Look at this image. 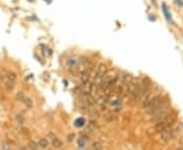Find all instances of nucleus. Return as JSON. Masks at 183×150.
I'll use <instances>...</instances> for the list:
<instances>
[{"label": "nucleus", "mask_w": 183, "mask_h": 150, "mask_svg": "<svg viewBox=\"0 0 183 150\" xmlns=\"http://www.w3.org/2000/svg\"><path fill=\"white\" fill-rule=\"evenodd\" d=\"M165 108L164 104V98L161 95H155L151 98V100L148 102V104L144 106V109L146 110L148 114H154L155 112H157L158 110L163 109Z\"/></svg>", "instance_id": "f257e3e1"}, {"label": "nucleus", "mask_w": 183, "mask_h": 150, "mask_svg": "<svg viewBox=\"0 0 183 150\" xmlns=\"http://www.w3.org/2000/svg\"><path fill=\"white\" fill-rule=\"evenodd\" d=\"M168 117H169V114H168V112L166 111L165 108H163V109L158 110L157 112H155L154 114H152L151 122L157 124V123H160V122H162V121L166 120Z\"/></svg>", "instance_id": "f03ea898"}, {"label": "nucleus", "mask_w": 183, "mask_h": 150, "mask_svg": "<svg viewBox=\"0 0 183 150\" xmlns=\"http://www.w3.org/2000/svg\"><path fill=\"white\" fill-rule=\"evenodd\" d=\"M174 122H175L174 117H170L169 116L166 120L162 121V122H160V123H157V124L155 125V130L157 132H159V133H161V132L164 131L165 129L171 127L172 125L174 124Z\"/></svg>", "instance_id": "7ed1b4c3"}, {"label": "nucleus", "mask_w": 183, "mask_h": 150, "mask_svg": "<svg viewBox=\"0 0 183 150\" xmlns=\"http://www.w3.org/2000/svg\"><path fill=\"white\" fill-rule=\"evenodd\" d=\"M161 140H162L163 143H168L169 141H171L174 137V134H175V131L172 129L171 127L165 129L164 131L161 132Z\"/></svg>", "instance_id": "20e7f679"}, {"label": "nucleus", "mask_w": 183, "mask_h": 150, "mask_svg": "<svg viewBox=\"0 0 183 150\" xmlns=\"http://www.w3.org/2000/svg\"><path fill=\"white\" fill-rule=\"evenodd\" d=\"M108 72V68L105 64H100L99 67L97 68V71H96V79H100L102 80V78L105 76Z\"/></svg>", "instance_id": "39448f33"}, {"label": "nucleus", "mask_w": 183, "mask_h": 150, "mask_svg": "<svg viewBox=\"0 0 183 150\" xmlns=\"http://www.w3.org/2000/svg\"><path fill=\"white\" fill-rule=\"evenodd\" d=\"M93 83H91L90 81H86L84 82V84L81 86V93H85V94H91L92 90H93Z\"/></svg>", "instance_id": "423d86ee"}, {"label": "nucleus", "mask_w": 183, "mask_h": 150, "mask_svg": "<svg viewBox=\"0 0 183 150\" xmlns=\"http://www.w3.org/2000/svg\"><path fill=\"white\" fill-rule=\"evenodd\" d=\"M121 80H122V82L124 83L125 85H127V84H129V83L133 80V76H132L131 74L123 73V75L121 76Z\"/></svg>", "instance_id": "0eeeda50"}, {"label": "nucleus", "mask_w": 183, "mask_h": 150, "mask_svg": "<svg viewBox=\"0 0 183 150\" xmlns=\"http://www.w3.org/2000/svg\"><path fill=\"white\" fill-rule=\"evenodd\" d=\"M63 145L62 141L60 140L59 138H57V137H54L53 139H52V146L55 148H61Z\"/></svg>", "instance_id": "6e6552de"}, {"label": "nucleus", "mask_w": 183, "mask_h": 150, "mask_svg": "<svg viewBox=\"0 0 183 150\" xmlns=\"http://www.w3.org/2000/svg\"><path fill=\"white\" fill-rule=\"evenodd\" d=\"M38 145H39V147H41V148H47L48 147V145H49V141L47 140L46 138H41L39 140V143H38Z\"/></svg>", "instance_id": "1a4fd4ad"}, {"label": "nucleus", "mask_w": 183, "mask_h": 150, "mask_svg": "<svg viewBox=\"0 0 183 150\" xmlns=\"http://www.w3.org/2000/svg\"><path fill=\"white\" fill-rule=\"evenodd\" d=\"M4 86H5V88H6L7 90L11 91V90L14 88V81L8 80V79H7V81H5V82H4Z\"/></svg>", "instance_id": "9d476101"}, {"label": "nucleus", "mask_w": 183, "mask_h": 150, "mask_svg": "<svg viewBox=\"0 0 183 150\" xmlns=\"http://www.w3.org/2000/svg\"><path fill=\"white\" fill-rule=\"evenodd\" d=\"M15 98L16 100H19V102H23L25 98H26V95H25V93H23V91H19V93H16Z\"/></svg>", "instance_id": "9b49d317"}, {"label": "nucleus", "mask_w": 183, "mask_h": 150, "mask_svg": "<svg viewBox=\"0 0 183 150\" xmlns=\"http://www.w3.org/2000/svg\"><path fill=\"white\" fill-rule=\"evenodd\" d=\"M102 148V144L100 143L99 141H95L93 143L91 144V149H97V150H100Z\"/></svg>", "instance_id": "f8f14e48"}, {"label": "nucleus", "mask_w": 183, "mask_h": 150, "mask_svg": "<svg viewBox=\"0 0 183 150\" xmlns=\"http://www.w3.org/2000/svg\"><path fill=\"white\" fill-rule=\"evenodd\" d=\"M28 147L30 148V149L36 150L38 147H39V145H38V143H37V142H36V141L31 140L30 142H29V144H28Z\"/></svg>", "instance_id": "ddd939ff"}, {"label": "nucleus", "mask_w": 183, "mask_h": 150, "mask_svg": "<svg viewBox=\"0 0 183 150\" xmlns=\"http://www.w3.org/2000/svg\"><path fill=\"white\" fill-rule=\"evenodd\" d=\"M6 78L8 79V80H11V81H14L16 79V74L13 73V72H6Z\"/></svg>", "instance_id": "4468645a"}, {"label": "nucleus", "mask_w": 183, "mask_h": 150, "mask_svg": "<svg viewBox=\"0 0 183 150\" xmlns=\"http://www.w3.org/2000/svg\"><path fill=\"white\" fill-rule=\"evenodd\" d=\"M15 121L17 122V124H19V125L23 126V123H25V117H23V115H17L15 117Z\"/></svg>", "instance_id": "2eb2a0df"}, {"label": "nucleus", "mask_w": 183, "mask_h": 150, "mask_svg": "<svg viewBox=\"0 0 183 150\" xmlns=\"http://www.w3.org/2000/svg\"><path fill=\"white\" fill-rule=\"evenodd\" d=\"M23 102L26 104L28 108H32V106H33V102H32V99H31V98H28V97H26V98H25V100H23Z\"/></svg>", "instance_id": "dca6fc26"}, {"label": "nucleus", "mask_w": 183, "mask_h": 150, "mask_svg": "<svg viewBox=\"0 0 183 150\" xmlns=\"http://www.w3.org/2000/svg\"><path fill=\"white\" fill-rule=\"evenodd\" d=\"M116 119V116L115 115H107L106 117H105V120L107 121V122H113L114 120Z\"/></svg>", "instance_id": "f3484780"}, {"label": "nucleus", "mask_w": 183, "mask_h": 150, "mask_svg": "<svg viewBox=\"0 0 183 150\" xmlns=\"http://www.w3.org/2000/svg\"><path fill=\"white\" fill-rule=\"evenodd\" d=\"M74 124H75V127H77V126H79V127H81V126H84L85 125V120L84 119H79V120L75 121Z\"/></svg>", "instance_id": "a211bd4d"}, {"label": "nucleus", "mask_w": 183, "mask_h": 150, "mask_svg": "<svg viewBox=\"0 0 183 150\" xmlns=\"http://www.w3.org/2000/svg\"><path fill=\"white\" fill-rule=\"evenodd\" d=\"M0 148L1 149H4V150H8L10 149V146L6 143V142H2V143L0 144Z\"/></svg>", "instance_id": "6ab92c4d"}, {"label": "nucleus", "mask_w": 183, "mask_h": 150, "mask_svg": "<svg viewBox=\"0 0 183 150\" xmlns=\"http://www.w3.org/2000/svg\"><path fill=\"white\" fill-rule=\"evenodd\" d=\"M73 139H74V133H70L69 135H67L66 140H67V142H71V141H73Z\"/></svg>", "instance_id": "aec40b11"}, {"label": "nucleus", "mask_w": 183, "mask_h": 150, "mask_svg": "<svg viewBox=\"0 0 183 150\" xmlns=\"http://www.w3.org/2000/svg\"><path fill=\"white\" fill-rule=\"evenodd\" d=\"M178 142H179V144H180L181 146H183V135L180 137V138H179V141H178Z\"/></svg>", "instance_id": "412c9836"}, {"label": "nucleus", "mask_w": 183, "mask_h": 150, "mask_svg": "<svg viewBox=\"0 0 183 150\" xmlns=\"http://www.w3.org/2000/svg\"><path fill=\"white\" fill-rule=\"evenodd\" d=\"M0 144H1V143H0Z\"/></svg>", "instance_id": "4be33fe9"}]
</instances>
